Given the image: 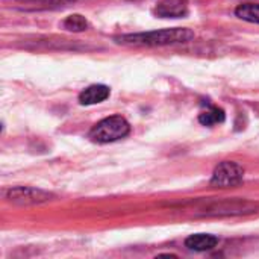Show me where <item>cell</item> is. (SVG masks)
<instances>
[{
    "instance_id": "1",
    "label": "cell",
    "mask_w": 259,
    "mask_h": 259,
    "mask_svg": "<svg viewBox=\"0 0 259 259\" xmlns=\"http://www.w3.org/2000/svg\"><path fill=\"white\" fill-rule=\"evenodd\" d=\"M194 38V33L187 27H173V29H161L143 33H127L115 36L114 39L120 44L131 46H167L187 42Z\"/></svg>"
},
{
    "instance_id": "2",
    "label": "cell",
    "mask_w": 259,
    "mask_h": 259,
    "mask_svg": "<svg viewBox=\"0 0 259 259\" xmlns=\"http://www.w3.org/2000/svg\"><path fill=\"white\" fill-rule=\"evenodd\" d=\"M129 132H131V124L127 123V120L121 115H112L96 123L91 127L88 138L97 144H108L127 137Z\"/></svg>"
},
{
    "instance_id": "3",
    "label": "cell",
    "mask_w": 259,
    "mask_h": 259,
    "mask_svg": "<svg viewBox=\"0 0 259 259\" xmlns=\"http://www.w3.org/2000/svg\"><path fill=\"white\" fill-rule=\"evenodd\" d=\"M243 178H244V170L237 162L225 161L215 167L211 178V185L217 188H232L240 185L243 182Z\"/></svg>"
},
{
    "instance_id": "4",
    "label": "cell",
    "mask_w": 259,
    "mask_h": 259,
    "mask_svg": "<svg viewBox=\"0 0 259 259\" xmlns=\"http://www.w3.org/2000/svg\"><path fill=\"white\" fill-rule=\"evenodd\" d=\"M52 194L32 187H17L6 193V199L15 205H39L52 200Z\"/></svg>"
},
{
    "instance_id": "5",
    "label": "cell",
    "mask_w": 259,
    "mask_h": 259,
    "mask_svg": "<svg viewBox=\"0 0 259 259\" xmlns=\"http://www.w3.org/2000/svg\"><path fill=\"white\" fill-rule=\"evenodd\" d=\"M188 11V0H158L155 12L164 18H176L185 15Z\"/></svg>"
},
{
    "instance_id": "6",
    "label": "cell",
    "mask_w": 259,
    "mask_h": 259,
    "mask_svg": "<svg viewBox=\"0 0 259 259\" xmlns=\"http://www.w3.org/2000/svg\"><path fill=\"white\" fill-rule=\"evenodd\" d=\"M109 97V88L106 85H91L79 94V103L83 106L102 103Z\"/></svg>"
},
{
    "instance_id": "7",
    "label": "cell",
    "mask_w": 259,
    "mask_h": 259,
    "mask_svg": "<svg viewBox=\"0 0 259 259\" xmlns=\"http://www.w3.org/2000/svg\"><path fill=\"white\" fill-rule=\"evenodd\" d=\"M219 240L214 235L209 234H194L190 235L185 240V247L194 252H205V250H211L217 246Z\"/></svg>"
},
{
    "instance_id": "8",
    "label": "cell",
    "mask_w": 259,
    "mask_h": 259,
    "mask_svg": "<svg viewBox=\"0 0 259 259\" xmlns=\"http://www.w3.org/2000/svg\"><path fill=\"white\" fill-rule=\"evenodd\" d=\"M226 118V114L222 108L219 106H209L208 109L202 111L199 115V123L203 126H215L223 123Z\"/></svg>"
},
{
    "instance_id": "9",
    "label": "cell",
    "mask_w": 259,
    "mask_h": 259,
    "mask_svg": "<svg viewBox=\"0 0 259 259\" xmlns=\"http://www.w3.org/2000/svg\"><path fill=\"white\" fill-rule=\"evenodd\" d=\"M235 15L244 21L259 24V3H243L235 9Z\"/></svg>"
},
{
    "instance_id": "10",
    "label": "cell",
    "mask_w": 259,
    "mask_h": 259,
    "mask_svg": "<svg viewBox=\"0 0 259 259\" xmlns=\"http://www.w3.org/2000/svg\"><path fill=\"white\" fill-rule=\"evenodd\" d=\"M64 27L67 30H71V32H82L88 27V21L80 14H71L65 18Z\"/></svg>"
}]
</instances>
